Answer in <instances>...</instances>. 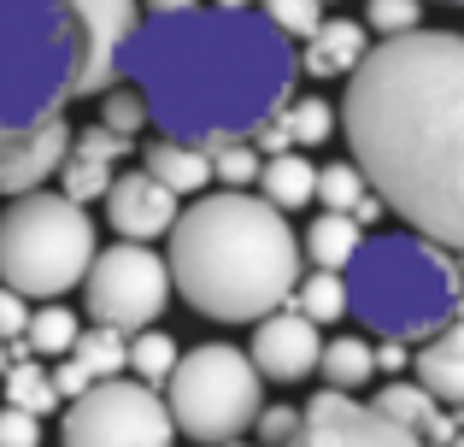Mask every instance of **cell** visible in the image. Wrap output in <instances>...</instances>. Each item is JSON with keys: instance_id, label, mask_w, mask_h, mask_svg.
<instances>
[{"instance_id": "25", "label": "cell", "mask_w": 464, "mask_h": 447, "mask_svg": "<svg viewBox=\"0 0 464 447\" xmlns=\"http://www.w3.org/2000/svg\"><path fill=\"white\" fill-rule=\"evenodd\" d=\"M71 359H77V365L89 371V383L124 377V330H112V324L77 330V342H71Z\"/></svg>"}, {"instance_id": "28", "label": "cell", "mask_w": 464, "mask_h": 447, "mask_svg": "<svg viewBox=\"0 0 464 447\" xmlns=\"http://www.w3.org/2000/svg\"><path fill=\"white\" fill-rule=\"evenodd\" d=\"M276 118H283V130H288L295 148H317V141L335 136V112H329L324 101H300V94H288V101L276 106Z\"/></svg>"}, {"instance_id": "17", "label": "cell", "mask_w": 464, "mask_h": 447, "mask_svg": "<svg viewBox=\"0 0 464 447\" xmlns=\"http://www.w3.org/2000/svg\"><path fill=\"white\" fill-rule=\"evenodd\" d=\"M376 413H388L394 424H406V430H418L423 442H447L453 430H464V418H453V413H441V401H435L423 383H388L382 394H376Z\"/></svg>"}, {"instance_id": "1", "label": "cell", "mask_w": 464, "mask_h": 447, "mask_svg": "<svg viewBox=\"0 0 464 447\" xmlns=\"http://www.w3.org/2000/svg\"><path fill=\"white\" fill-rule=\"evenodd\" d=\"M341 130L376 200L464 253V35L418 24L371 42L347 71Z\"/></svg>"}, {"instance_id": "11", "label": "cell", "mask_w": 464, "mask_h": 447, "mask_svg": "<svg viewBox=\"0 0 464 447\" xmlns=\"http://www.w3.org/2000/svg\"><path fill=\"white\" fill-rule=\"evenodd\" d=\"M283 447H430V442L376 406L347 401V389H329L312 406H300V424Z\"/></svg>"}, {"instance_id": "10", "label": "cell", "mask_w": 464, "mask_h": 447, "mask_svg": "<svg viewBox=\"0 0 464 447\" xmlns=\"http://www.w3.org/2000/svg\"><path fill=\"white\" fill-rule=\"evenodd\" d=\"M71 42H77V71H71V101L101 94L118 83V53L141 24V0H65Z\"/></svg>"}, {"instance_id": "18", "label": "cell", "mask_w": 464, "mask_h": 447, "mask_svg": "<svg viewBox=\"0 0 464 447\" xmlns=\"http://www.w3.org/2000/svg\"><path fill=\"white\" fill-rule=\"evenodd\" d=\"M141 171L159 177V183L170 189V195H200L206 183H212V160H206L200 141H177V136H159L148 141V160H141Z\"/></svg>"}, {"instance_id": "14", "label": "cell", "mask_w": 464, "mask_h": 447, "mask_svg": "<svg viewBox=\"0 0 464 447\" xmlns=\"http://www.w3.org/2000/svg\"><path fill=\"white\" fill-rule=\"evenodd\" d=\"M101 200H106V224H112L124 241H153V236H165V229L177 224V195L148 171L112 177Z\"/></svg>"}, {"instance_id": "31", "label": "cell", "mask_w": 464, "mask_h": 447, "mask_svg": "<svg viewBox=\"0 0 464 447\" xmlns=\"http://www.w3.org/2000/svg\"><path fill=\"white\" fill-rule=\"evenodd\" d=\"M359 195H364V177H359L353 160H335V165H324V171L312 177V200H324L329 212H353Z\"/></svg>"}, {"instance_id": "24", "label": "cell", "mask_w": 464, "mask_h": 447, "mask_svg": "<svg viewBox=\"0 0 464 447\" xmlns=\"http://www.w3.org/2000/svg\"><path fill=\"white\" fill-rule=\"evenodd\" d=\"M317 371L329 377V389H359V383H371L376 359H371V342L364 335H335V342L317 347Z\"/></svg>"}, {"instance_id": "21", "label": "cell", "mask_w": 464, "mask_h": 447, "mask_svg": "<svg viewBox=\"0 0 464 447\" xmlns=\"http://www.w3.org/2000/svg\"><path fill=\"white\" fill-rule=\"evenodd\" d=\"M0 389H6V406H18V413H35V418H42V413H59V389H53V377L35 365L30 347H18V354L6 359Z\"/></svg>"}, {"instance_id": "34", "label": "cell", "mask_w": 464, "mask_h": 447, "mask_svg": "<svg viewBox=\"0 0 464 447\" xmlns=\"http://www.w3.org/2000/svg\"><path fill=\"white\" fill-rule=\"evenodd\" d=\"M0 447H42V418L18 413V406H0Z\"/></svg>"}, {"instance_id": "15", "label": "cell", "mask_w": 464, "mask_h": 447, "mask_svg": "<svg viewBox=\"0 0 464 447\" xmlns=\"http://www.w3.org/2000/svg\"><path fill=\"white\" fill-rule=\"evenodd\" d=\"M130 153L124 136H112L106 124H89V130H71V148L59 160V195H71L77 207L106 195V183L118 177V160Z\"/></svg>"}, {"instance_id": "39", "label": "cell", "mask_w": 464, "mask_h": 447, "mask_svg": "<svg viewBox=\"0 0 464 447\" xmlns=\"http://www.w3.org/2000/svg\"><path fill=\"white\" fill-rule=\"evenodd\" d=\"M141 6H148L153 18H165V12H188V6H200V0H141Z\"/></svg>"}, {"instance_id": "44", "label": "cell", "mask_w": 464, "mask_h": 447, "mask_svg": "<svg viewBox=\"0 0 464 447\" xmlns=\"http://www.w3.org/2000/svg\"><path fill=\"white\" fill-rule=\"evenodd\" d=\"M453 6H464V0H453Z\"/></svg>"}, {"instance_id": "36", "label": "cell", "mask_w": 464, "mask_h": 447, "mask_svg": "<svg viewBox=\"0 0 464 447\" xmlns=\"http://www.w3.org/2000/svg\"><path fill=\"white\" fill-rule=\"evenodd\" d=\"M24 318H30V300H24L18 288L0 283V342H18V335H24Z\"/></svg>"}, {"instance_id": "5", "label": "cell", "mask_w": 464, "mask_h": 447, "mask_svg": "<svg viewBox=\"0 0 464 447\" xmlns=\"http://www.w3.org/2000/svg\"><path fill=\"white\" fill-rule=\"evenodd\" d=\"M94 259V219L71 195H12L0 212V283L18 288L24 300H59L82 283Z\"/></svg>"}, {"instance_id": "37", "label": "cell", "mask_w": 464, "mask_h": 447, "mask_svg": "<svg viewBox=\"0 0 464 447\" xmlns=\"http://www.w3.org/2000/svg\"><path fill=\"white\" fill-rule=\"evenodd\" d=\"M47 377H53V389H59V401H77L82 389H89V371L77 365V359H71V365H59V371H47Z\"/></svg>"}, {"instance_id": "6", "label": "cell", "mask_w": 464, "mask_h": 447, "mask_svg": "<svg viewBox=\"0 0 464 447\" xmlns=\"http://www.w3.org/2000/svg\"><path fill=\"white\" fill-rule=\"evenodd\" d=\"M77 42L65 0H0V130L65 112Z\"/></svg>"}, {"instance_id": "8", "label": "cell", "mask_w": 464, "mask_h": 447, "mask_svg": "<svg viewBox=\"0 0 464 447\" xmlns=\"http://www.w3.org/2000/svg\"><path fill=\"white\" fill-rule=\"evenodd\" d=\"M170 436L165 401L130 377L89 383L59 424V447H170Z\"/></svg>"}, {"instance_id": "19", "label": "cell", "mask_w": 464, "mask_h": 447, "mask_svg": "<svg viewBox=\"0 0 464 447\" xmlns=\"http://www.w3.org/2000/svg\"><path fill=\"white\" fill-rule=\"evenodd\" d=\"M411 365H418V383L435 394V401L464 406V318L441 324V330L430 335V347H423Z\"/></svg>"}, {"instance_id": "30", "label": "cell", "mask_w": 464, "mask_h": 447, "mask_svg": "<svg viewBox=\"0 0 464 447\" xmlns=\"http://www.w3.org/2000/svg\"><path fill=\"white\" fill-rule=\"evenodd\" d=\"M101 124L112 130V136H124V141H136L141 130H148V106H141V94L130 89L124 77L101 89Z\"/></svg>"}, {"instance_id": "40", "label": "cell", "mask_w": 464, "mask_h": 447, "mask_svg": "<svg viewBox=\"0 0 464 447\" xmlns=\"http://www.w3.org/2000/svg\"><path fill=\"white\" fill-rule=\"evenodd\" d=\"M453 318H464V271H459V300H453Z\"/></svg>"}, {"instance_id": "22", "label": "cell", "mask_w": 464, "mask_h": 447, "mask_svg": "<svg viewBox=\"0 0 464 447\" xmlns=\"http://www.w3.org/2000/svg\"><path fill=\"white\" fill-rule=\"evenodd\" d=\"M364 241V224L353 219V212H324L312 229H306V259L317 271H347V259L359 253Z\"/></svg>"}, {"instance_id": "4", "label": "cell", "mask_w": 464, "mask_h": 447, "mask_svg": "<svg viewBox=\"0 0 464 447\" xmlns=\"http://www.w3.org/2000/svg\"><path fill=\"white\" fill-rule=\"evenodd\" d=\"M347 312H359L364 330L382 342H423L441 324H453L459 265L447 248L423 236H376L359 241L347 259Z\"/></svg>"}, {"instance_id": "9", "label": "cell", "mask_w": 464, "mask_h": 447, "mask_svg": "<svg viewBox=\"0 0 464 447\" xmlns=\"http://www.w3.org/2000/svg\"><path fill=\"white\" fill-rule=\"evenodd\" d=\"M82 300H89L94 324L112 330H148L170 300V271L148 241H118V248H94L89 271H82Z\"/></svg>"}, {"instance_id": "33", "label": "cell", "mask_w": 464, "mask_h": 447, "mask_svg": "<svg viewBox=\"0 0 464 447\" xmlns=\"http://www.w3.org/2000/svg\"><path fill=\"white\" fill-rule=\"evenodd\" d=\"M364 24L371 35H400L423 24V0H364Z\"/></svg>"}, {"instance_id": "16", "label": "cell", "mask_w": 464, "mask_h": 447, "mask_svg": "<svg viewBox=\"0 0 464 447\" xmlns=\"http://www.w3.org/2000/svg\"><path fill=\"white\" fill-rule=\"evenodd\" d=\"M364 47H371L364 24H353V18H324V24L306 35V53H295V65L306 71V77H317V83H341V77H347V71L364 59Z\"/></svg>"}, {"instance_id": "32", "label": "cell", "mask_w": 464, "mask_h": 447, "mask_svg": "<svg viewBox=\"0 0 464 447\" xmlns=\"http://www.w3.org/2000/svg\"><path fill=\"white\" fill-rule=\"evenodd\" d=\"M259 12L288 35V42H306L317 24H324V0H259Z\"/></svg>"}, {"instance_id": "3", "label": "cell", "mask_w": 464, "mask_h": 447, "mask_svg": "<svg viewBox=\"0 0 464 447\" xmlns=\"http://www.w3.org/2000/svg\"><path fill=\"white\" fill-rule=\"evenodd\" d=\"M170 236V288L200 318L253 324L283 306L300 283V236L265 195L218 189L177 212Z\"/></svg>"}, {"instance_id": "38", "label": "cell", "mask_w": 464, "mask_h": 447, "mask_svg": "<svg viewBox=\"0 0 464 447\" xmlns=\"http://www.w3.org/2000/svg\"><path fill=\"white\" fill-rule=\"evenodd\" d=\"M371 359H376V371H406V365H411L406 342H382V347H371Z\"/></svg>"}, {"instance_id": "43", "label": "cell", "mask_w": 464, "mask_h": 447, "mask_svg": "<svg viewBox=\"0 0 464 447\" xmlns=\"http://www.w3.org/2000/svg\"><path fill=\"white\" fill-rule=\"evenodd\" d=\"M218 447H247V442H218Z\"/></svg>"}, {"instance_id": "29", "label": "cell", "mask_w": 464, "mask_h": 447, "mask_svg": "<svg viewBox=\"0 0 464 447\" xmlns=\"http://www.w3.org/2000/svg\"><path fill=\"white\" fill-rule=\"evenodd\" d=\"M206 160H212V183L247 189L253 177H259V160H265V153L253 148L247 136H229V141H212V148H206Z\"/></svg>"}, {"instance_id": "27", "label": "cell", "mask_w": 464, "mask_h": 447, "mask_svg": "<svg viewBox=\"0 0 464 447\" xmlns=\"http://www.w3.org/2000/svg\"><path fill=\"white\" fill-rule=\"evenodd\" d=\"M77 330H82L77 312L42 306V312H30V318H24V347H30V354H42V359H59V354H71Z\"/></svg>"}, {"instance_id": "26", "label": "cell", "mask_w": 464, "mask_h": 447, "mask_svg": "<svg viewBox=\"0 0 464 447\" xmlns=\"http://www.w3.org/2000/svg\"><path fill=\"white\" fill-rule=\"evenodd\" d=\"M170 365H177V342L165 330H153V324L124 342V371H136V383H148V389H159L170 377Z\"/></svg>"}, {"instance_id": "2", "label": "cell", "mask_w": 464, "mask_h": 447, "mask_svg": "<svg viewBox=\"0 0 464 447\" xmlns=\"http://www.w3.org/2000/svg\"><path fill=\"white\" fill-rule=\"evenodd\" d=\"M118 77L141 94L148 130L177 141L253 136L259 118L295 94V42L253 6H188L136 24Z\"/></svg>"}, {"instance_id": "35", "label": "cell", "mask_w": 464, "mask_h": 447, "mask_svg": "<svg viewBox=\"0 0 464 447\" xmlns=\"http://www.w3.org/2000/svg\"><path fill=\"white\" fill-rule=\"evenodd\" d=\"M295 424H300V406H259V418H253V430H259L265 447H283L295 436Z\"/></svg>"}, {"instance_id": "12", "label": "cell", "mask_w": 464, "mask_h": 447, "mask_svg": "<svg viewBox=\"0 0 464 447\" xmlns=\"http://www.w3.org/2000/svg\"><path fill=\"white\" fill-rule=\"evenodd\" d=\"M65 148H71V124L59 112L18 124V130H0V195H30L47 177H59Z\"/></svg>"}, {"instance_id": "41", "label": "cell", "mask_w": 464, "mask_h": 447, "mask_svg": "<svg viewBox=\"0 0 464 447\" xmlns=\"http://www.w3.org/2000/svg\"><path fill=\"white\" fill-rule=\"evenodd\" d=\"M212 6H259V0H212Z\"/></svg>"}, {"instance_id": "7", "label": "cell", "mask_w": 464, "mask_h": 447, "mask_svg": "<svg viewBox=\"0 0 464 447\" xmlns=\"http://www.w3.org/2000/svg\"><path fill=\"white\" fill-rule=\"evenodd\" d=\"M165 389H170L165 394L170 430H182L188 442H206V447L241 442L265 406V377L229 342H200L188 354H177Z\"/></svg>"}, {"instance_id": "20", "label": "cell", "mask_w": 464, "mask_h": 447, "mask_svg": "<svg viewBox=\"0 0 464 447\" xmlns=\"http://www.w3.org/2000/svg\"><path fill=\"white\" fill-rule=\"evenodd\" d=\"M312 177H317V165L283 148V153H265L259 160V177H253V183L265 189V200H271L276 212H295V207L312 200Z\"/></svg>"}, {"instance_id": "13", "label": "cell", "mask_w": 464, "mask_h": 447, "mask_svg": "<svg viewBox=\"0 0 464 447\" xmlns=\"http://www.w3.org/2000/svg\"><path fill=\"white\" fill-rule=\"evenodd\" d=\"M259 330H253V347H247V359H253V371L259 377H271V383H300V377H312L317 371V324L306 318V312H283V306H271L265 318H253Z\"/></svg>"}, {"instance_id": "23", "label": "cell", "mask_w": 464, "mask_h": 447, "mask_svg": "<svg viewBox=\"0 0 464 447\" xmlns=\"http://www.w3.org/2000/svg\"><path fill=\"white\" fill-rule=\"evenodd\" d=\"M295 312H306L312 324H335V318H347V277L341 271H300V283H295Z\"/></svg>"}, {"instance_id": "42", "label": "cell", "mask_w": 464, "mask_h": 447, "mask_svg": "<svg viewBox=\"0 0 464 447\" xmlns=\"http://www.w3.org/2000/svg\"><path fill=\"white\" fill-rule=\"evenodd\" d=\"M6 359H12V347H6V342H0V371H6Z\"/></svg>"}]
</instances>
